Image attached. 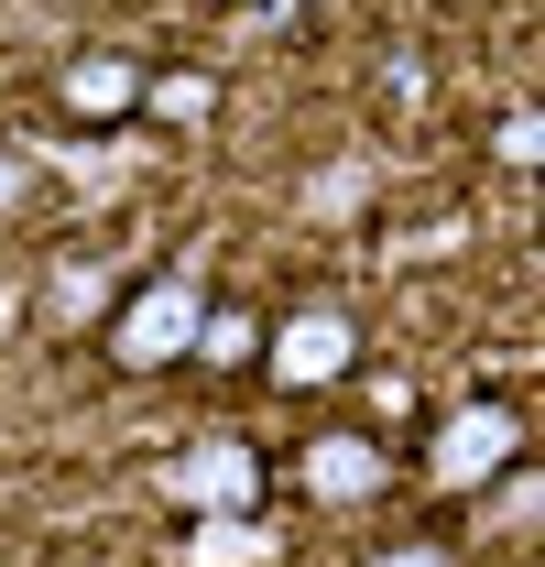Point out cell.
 Segmentation results:
<instances>
[{"label":"cell","mask_w":545,"mask_h":567,"mask_svg":"<svg viewBox=\"0 0 545 567\" xmlns=\"http://www.w3.org/2000/svg\"><path fill=\"white\" fill-rule=\"evenodd\" d=\"M197 317H207V295H197L186 274L142 284L132 306L110 317V360H121V371H175V360L197 350Z\"/></svg>","instance_id":"cell-1"},{"label":"cell","mask_w":545,"mask_h":567,"mask_svg":"<svg viewBox=\"0 0 545 567\" xmlns=\"http://www.w3.org/2000/svg\"><path fill=\"white\" fill-rule=\"evenodd\" d=\"M502 470H524V415L513 404H459V415L436 425V481L448 492H480Z\"/></svg>","instance_id":"cell-2"},{"label":"cell","mask_w":545,"mask_h":567,"mask_svg":"<svg viewBox=\"0 0 545 567\" xmlns=\"http://www.w3.org/2000/svg\"><path fill=\"white\" fill-rule=\"evenodd\" d=\"M349 360H360V328H349L339 306H306L295 328H272V339H263V371L284 382V393H317V382H339Z\"/></svg>","instance_id":"cell-3"},{"label":"cell","mask_w":545,"mask_h":567,"mask_svg":"<svg viewBox=\"0 0 545 567\" xmlns=\"http://www.w3.org/2000/svg\"><path fill=\"white\" fill-rule=\"evenodd\" d=\"M393 481V458H382V436H360V425H328L317 447H306V492L317 502H371Z\"/></svg>","instance_id":"cell-4"},{"label":"cell","mask_w":545,"mask_h":567,"mask_svg":"<svg viewBox=\"0 0 545 567\" xmlns=\"http://www.w3.org/2000/svg\"><path fill=\"white\" fill-rule=\"evenodd\" d=\"M186 502H197V513H251V502H263V458H251L240 436H207L197 458H186Z\"/></svg>","instance_id":"cell-5"},{"label":"cell","mask_w":545,"mask_h":567,"mask_svg":"<svg viewBox=\"0 0 545 567\" xmlns=\"http://www.w3.org/2000/svg\"><path fill=\"white\" fill-rule=\"evenodd\" d=\"M142 87H153V76H142L132 55H76V66H66V110H76V121H132Z\"/></svg>","instance_id":"cell-6"},{"label":"cell","mask_w":545,"mask_h":567,"mask_svg":"<svg viewBox=\"0 0 545 567\" xmlns=\"http://www.w3.org/2000/svg\"><path fill=\"white\" fill-rule=\"evenodd\" d=\"M186 360H218V371H229V360H263V328H251L240 306H207V317H197V350H186Z\"/></svg>","instance_id":"cell-7"},{"label":"cell","mask_w":545,"mask_h":567,"mask_svg":"<svg viewBox=\"0 0 545 567\" xmlns=\"http://www.w3.org/2000/svg\"><path fill=\"white\" fill-rule=\"evenodd\" d=\"M142 99H153L164 121H207V99H218V87H207V76H164V87H142Z\"/></svg>","instance_id":"cell-8"},{"label":"cell","mask_w":545,"mask_h":567,"mask_svg":"<svg viewBox=\"0 0 545 567\" xmlns=\"http://www.w3.org/2000/svg\"><path fill=\"white\" fill-rule=\"evenodd\" d=\"M502 164H545V121H535V110L502 121Z\"/></svg>","instance_id":"cell-9"},{"label":"cell","mask_w":545,"mask_h":567,"mask_svg":"<svg viewBox=\"0 0 545 567\" xmlns=\"http://www.w3.org/2000/svg\"><path fill=\"white\" fill-rule=\"evenodd\" d=\"M371 567H448L436 546H393V557H371Z\"/></svg>","instance_id":"cell-10"}]
</instances>
